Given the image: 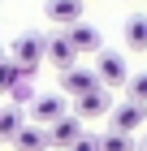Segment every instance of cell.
Here are the masks:
<instances>
[{
	"instance_id": "5b68a950",
	"label": "cell",
	"mask_w": 147,
	"mask_h": 151,
	"mask_svg": "<svg viewBox=\"0 0 147 151\" xmlns=\"http://www.w3.org/2000/svg\"><path fill=\"white\" fill-rule=\"evenodd\" d=\"M13 60L35 78V69L43 65V39H39V35H22L17 43H13Z\"/></svg>"
},
{
	"instance_id": "9c48e42d",
	"label": "cell",
	"mask_w": 147,
	"mask_h": 151,
	"mask_svg": "<svg viewBox=\"0 0 147 151\" xmlns=\"http://www.w3.org/2000/svg\"><path fill=\"white\" fill-rule=\"evenodd\" d=\"M65 39L74 43V52H78V56H82V52H100V47H104L100 30H95V26H87V22H74V26L65 30Z\"/></svg>"
},
{
	"instance_id": "8fae6325",
	"label": "cell",
	"mask_w": 147,
	"mask_h": 151,
	"mask_svg": "<svg viewBox=\"0 0 147 151\" xmlns=\"http://www.w3.org/2000/svg\"><path fill=\"white\" fill-rule=\"evenodd\" d=\"M13 151H48V129L26 121L17 134H13Z\"/></svg>"
},
{
	"instance_id": "7c38bea8",
	"label": "cell",
	"mask_w": 147,
	"mask_h": 151,
	"mask_svg": "<svg viewBox=\"0 0 147 151\" xmlns=\"http://www.w3.org/2000/svg\"><path fill=\"white\" fill-rule=\"evenodd\" d=\"M125 43L134 52H147V13H130L125 17Z\"/></svg>"
},
{
	"instance_id": "8992f818",
	"label": "cell",
	"mask_w": 147,
	"mask_h": 151,
	"mask_svg": "<svg viewBox=\"0 0 147 151\" xmlns=\"http://www.w3.org/2000/svg\"><path fill=\"white\" fill-rule=\"evenodd\" d=\"M65 95H35L30 99V121L35 125H52L56 116H65Z\"/></svg>"
},
{
	"instance_id": "ba28073f",
	"label": "cell",
	"mask_w": 147,
	"mask_h": 151,
	"mask_svg": "<svg viewBox=\"0 0 147 151\" xmlns=\"http://www.w3.org/2000/svg\"><path fill=\"white\" fill-rule=\"evenodd\" d=\"M43 13H48V22H52V26L69 30L74 22H82V0H48Z\"/></svg>"
},
{
	"instance_id": "ffe728a7",
	"label": "cell",
	"mask_w": 147,
	"mask_h": 151,
	"mask_svg": "<svg viewBox=\"0 0 147 151\" xmlns=\"http://www.w3.org/2000/svg\"><path fill=\"white\" fill-rule=\"evenodd\" d=\"M0 56H4V52H0Z\"/></svg>"
},
{
	"instance_id": "d6986e66",
	"label": "cell",
	"mask_w": 147,
	"mask_h": 151,
	"mask_svg": "<svg viewBox=\"0 0 147 151\" xmlns=\"http://www.w3.org/2000/svg\"><path fill=\"white\" fill-rule=\"evenodd\" d=\"M134 151H147V138H143V142H134Z\"/></svg>"
},
{
	"instance_id": "30bf717a",
	"label": "cell",
	"mask_w": 147,
	"mask_h": 151,
	"mask_svg": "<svg viewBox=\"0 0 147 151\" xmlns=\"http://www.w3.org/2000/svg\"><path fill=\"white\" fill-rule=\"evenodd\" d=\"M43 60L56 65V69H69V65L78 60V52H74V43H69L65 35H56V39H43Z\"/></svg>"
},
{
	"instance_id": "52a82bcc",
	"label": "cell",
	"mask_w": 147,
	"mask_h": 151,
	"mask_svg": "<svg viewBox=\"0 0 147 151\" xmlns=\"http://www.w3.org/2000/svg\"><path fill=\"white\" fill-rule=\"evenodd\" d=\"M91 86H100V78H95V69H78V65H69V69H61V95H87Z\"/></svg>"
},
{
	"instance_id": "3957f363",
	"label": "cell",
	"mask_w": 147,
	"mask_h": 151,
	"mask_svg": "<svg viewBox=\"0 0 147 151\" xmlns=\"http://www.w3.org/2000/svg\"><path fill=\"white\" fill-rule=\"evenodd\" d=\"M108 121H113V129H121V134H138V129L147 125V104L125 99V104H117L113 112H108Z\"/></svg>"
},
{
	"instance_id": "9a60e30c",
	"label": "cell",
	"mask_w": 147,
	"mask_h": 151,
	"mask_svg": "<svg viewBox=\"0 0 147 151\" xmlns=\"http://www.w3.org/2000/svg\"><path fill=\"white\" fill-rule=\"evenodd\" d=\"M100 151H134V134H121V129H108L104 138H95Z\"/></svg>"
},
{
	"instance_id": "e0dca14e",
	"label": "cell",
	"mask_w": 147,
	"mask_h": 151,
	"mask_svg": "<svg viewBox=\"0 0 147 151\" xmlns=\"http://www.w3.org/2000/svg\"><path fill=\"white\" fill-rule=\"evenodd\" d=\"M13 104H17V108H22V104H30V99H35V91H30V78H22V82H17V86H13Z\"/></svg>"
},
{
	"instance_id": "5bb4252c",
	"label": "cell",
	"mask_w": 147,
	"mask_h": 151,
	"mask_svg": "<svg viewBox=\"0 0 147 151\" xmlns=\"http://www.w3.org/2000/svg\"><path fill=\"white\" fill-rule=\"evenodd\" d=\"M22 78H30V73H26V69H22V65H17L13 56H0V95H9V91H13V86H17Z\"/></svg>"
},
{
	"instance_id": "277c9868",
	"label": "cell",
	"mask_w": 147,
	"mask_h": 151,
	"mask_svg": "<svg viewBox=\"0 0 147 151\" xmlns=\"http://www.w3.org/2000/svg\"><path fill=\"white\" fill-rule=\"evenodd\" d=\"M43 129H48V147H69V142L82 138V116L65 112V116H56L52 125H43Z\"/></svg>"
},
{
	"instance_id": "7a4b0ae2",
	"label": "cell",
	"mask_w": 147,
	"mask_h": 151,
	"mask_svg": "<svg viewBox=\"0 0 147 151\" xmlns=\"http://www.w3.org/2000/svg\"><path fill=\"white\" fill-rule=\"evenodd\" d=\"M108 112H113V95H108V86H91L87 95L74 99V116H82V121H95V116H108Z\"/></svg>"
},
{
	"instance_id": "4fadbf2b",
	"label": "cell",
	"mask_w": 147,
	"mask_h": 151,
	"mask_svg": "<svg viewBox=\"0 0 147 151\" xmlns=\"http://www.w3.org/2000/svg\"><path fill=\"white\" fill-rule=\"evenodd\" d=\"M26 125V112L17 104H9V108H0V142H13V134Z\"/></svg>"
},
{
	"instance_id": "ac0fdd59",
	"label": "cell",
	"mask_w": 147,
	"mask_h": 151,
	"mask_svg": "<svg viewBox=\"0 0 147 151\" xmlns=\"http://www.w3.org/2000/svg\"><path fill=\"white\" fill-rule=\"evenodd\" d=\"M65 151H100V147H95V138H91V134H82V138H78V142H69Z\"/></svg>"
},
{
	"instance_id": "2e32d148",
	"label": "cell",
	"mask_w": 147,
	"mask_h": 151,
	"mask_svg": "<svg viewBox=\"0 0 147 151\" xmlns=\"http://www.w3.org/2000/svg\"><path fill=\"white\" fill-rule=\"evenodd\" d=\"M125 99H134V104H147V73H134V78H125Z\"/></svg>"
},
{
	"instance_id": "6da1fadb",
	"label": "cell",
	"mask_w": 147,
	"mask_h": 151,
	"mask_svg": "<svg viewBox=\"0 0 147 151\" xmlns=\"http://www.w3.org/2000/svg\"><path fill=\"white\" fill-rule=\"evenodd\" d=\"M95 78H100V86H108V91H113V86H125V78H130V65H125V56L121 52H95Z\"/></svg>"
}]
</instances>
